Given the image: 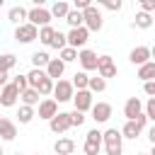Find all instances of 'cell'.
Here are the masks:
<instances>
[{"mask_svg":"<svg viewBox=\"0 0 155 155\" xmlns=\"http://www.w3.org/2000/svg\"><path fill=\"white\" fill-rule=\"evenodd\" d=\"M65 22L70 24V29L85 27V17H82V12H78V10H70V12H68V17H65Z\"/></svg>","mask_w":155,"mask_h":155,"instance_id":"cell-25","label":"cell"},{"mask_svg":"<svg viewBox=\"0 0 155 155\" xmlns=\"http://www.w3.org/2000/svg\"><path fill=\"white\" fill-rule=\"evenodd\" d=\"M12 82H15L17 87H19V92H24V90L29 87V80H27V75H17V78H15Z\"/></svg>","mask_w":155,"mask_h":155,"instance_id":"cell-40","label":"cell"},{"mask_svg":"<svg viewBox=\"0 0 155 155\" xmlns=\"http://www.w3.org/2000/svg\"><path fill=\"white\" fill-rule=\"evenodd\" d=\"M0 7H2V0H0Z\"/></svg>","mask_w":155,"mask_h":155,"instance_id":"cell-49","label":"cell"},{"mask_svg":"<svg viewBox=\"0 0 155 155\" xmlns=\"http://www.w3.org/2000/svg\"><path fill=\"white\" fill-rule=\"evenodd\" d=\"M104 143H92V140H85V155H99Z\"/></svg>","mask_w":155,"mask_h":155,"instance_id":"cell-35","label":"cell"},{"mask_svg":"<svg viewBox=\"0 0 155 155\" xmlns=\"http://www.w3.org/2000/svg\"><path fill=\"white\" fill-rule=\"evenodd\" d=\"M82 17H85V27H87L90 31H99V29L104 27L102 12H99V7H94V5H90V7L82 12Z\"/></svg>","mask_w":155,"mask_h":155,"instance_id":"cell-2","label":"cell"},{"mask_svg":"<svg viewBox=\"0 0 155 155\" xmlns=\"http://www.w3.org/2000/svg\"><path fill=\"white\" fill-rule=\"evenodd\" d=\"M27 19H29V24H34V27L41 29V27H48L53 17H51V10H46V7H31Z\"/></svg>","mask_w":155,"mask_h":155,"instance_id":"cell-5","label":"cell"},{"mask_svg":"<svg viewBox=\"0 0 155 155\" xmlns=\"http://www.w3.org/2000/svg\"><path fill=\"white\" fill-rule=\"evenodd\" d=\"M140 131H143V128L138 126V121H126V124H124V128H121V136H124V138H133V140H136V138L140 136Z\"/></svg>","mask_w":155,"mask_h":155,"instance_id":"cell-21","label":"cell"},{"mask_svg":"<svg viewBox=\"0 0 155 155\" xmlns=\"http://www.w3.org/2000/svg\"><path fill=\"white\" fill-rule=\"evenodd\" d=\"M148 155H155V145H153V148H150V153H148Z\"/></svg>","mask_w":155,"mask_h":155,"instance_id":"cell-46","label":"cell"},{"mask_svg":"<svg viewBox=\"0 0 155 155\" xmlns=\"http://www.w3.org/2000/svg\"><path fill=\"white\" fill-rule=\"evenodd\" d=\"M51 63V58H48V53L46 51H36V53H31V65L34 68H41V70H46V65Z\"/></svg>","mask_w":155,"mask_h":155,"instance_id":"cell-24","label":"cell"},{"mask_svg":"<svg viewBox=\"0 0 155 155\" xmlns=\"http://www.w3.org/2000/svg\"><path fill=\"white\" fill-rule=\"evenodd\" d=\"M75 97V87L70 80H58L56 87H53V99L56 102H70Z\"/></svg>","mask_w":155,"mask_h":155,"instance_id":"cell-6","label":"cell"},{"mask_svg":"<svg viewBox=\"0 0 155 155\" xmlns=\"http://www.w3.org/2000/svg\"><path fill=\"white\" fill-rule=\"evenodd\" d=\"M140 12L153 15V12H155V0H140Z\"/></svg>","mask_w":155,"mask_h":155,"instance_id":"cell-41","label":"cell"},{"mask_svg":"<svg viewBox=\"0 0 155 155\" xmlns=\"http://www.w3.org/2000/svg\"><path fill=\"white\" fill-rule=\"evenodd\" d=\"M17 116H19V124H29V121H31L36 114H34V107H24V104H22Z\"/></svg>","mask_w":155,"mask_h":155,"instance_id":"cell-32","label":"cell"},{"mask_svg":"<svg viewBox=\"0 0 155 155\" xmlns=\"http://www.w3.org/2000/svg\"><path fill=\"white\" fill-rule=\"evenodd\" d=\"M15 39H17V44H31L34 39H39V27L24 22L15 29Z\"/></svg>","mask_w":155,"mask_h":155,"instance_id":"cell-3","label":"cell"},{"mask_svg":"<svg viewBox=\"0 0 155 155\" xmlns=\"http://www.w3.org/2000/svg\"><path fill=\"white\" fill-rule=\"evenodd\" d=\"M70 82H73V87H75V90H87V85H90V75H87L85 70H80V73H75V75H73V80H70Z\"/></svg>","mask_w":155,"mask_h":155,"instance_id":"cell-26","label":"cell"},{"mask_svg":"<svg viewBox=\"0 0 155 155\" xmlns=\"http://www.w3.org/2000/svg\"><path fill=\"white\" fill-rule=\"evenodd\" d=\"M78 53H80V51H75V48H70V46H65V48L61 51V61H63V63H70V61H78Z\"/></svg>","mask_w":155,"mask_h":155,"instance_id":"cell-34","label":"cell"},{"mask_svg":"<svg viewBox=\"0 0 155 155\" xmlns=\"http://www.w3.org/2000/svg\"><path fill=\"white\" fill-rule=\"evenodd\" d=\"M7 78H10V75H7V70H0V87H5V85H7Z\"/></svg>","mask_w":155,"mask_h":155,"instance_id":"cell-43","label":"cell"},{"mask_svg":"<svg viewBox=\"0 0 155 155\" xmlns=\"http://www.w3.org/2000/svg\"><path fill=\"white\" fill-rule=\"evenodd\" d=\"M153 22H155V12H153Z\"/></svg>","mask_w":155,"mask_h":155,"instance_id":"cell-47","label":"cell"},{"mask_svg":"<svg viewBox=\"0 0 155 155\" xmlns=\"http://www.w3.org/2000/svg\"><path fill=\"white\" fill-rule=\"evenodd\" d=\"M15 155H22V153H15Z\"/></svg>","mask_w":155,"mask_h":155,"instance_id":"cell-51","label":"cell"},{"mask_svg":"<svg viewBox=\"0 0 155 155\" xmlns=\"http://www.w3.org/2000/svg\"><path fill=\"white\" fill-rule=\"evenodd\" d=\"M150 58H153V63H155V44L150 46Z\"/></svg>","mask_w":155,"mask_h":155,"instance_id":"cell-45","label":"cell"},{"mask_svg":"<svg viewBox=\"0 0 155 155\" xmlns=\"http://www.w3.org/2000/svg\"><path fill=\"white\" fill-rule=\"evenodd\" d=\"M0 155H2V145H0Z\"/></svg>","mask_w":155,"mask_h":155,"instance_id":"cell-48","label":"cell"},{"mask_svg":"<svg viewBox=\"0 0 155 155\" xmlns=\"http://www.w3.org/2000/svg\"><path fill=\"white\" fill-rule=\"evenodd\" d=\"M92 119H94L97 124H107V121L111 119V104H109V102H97V104L92 107Z\"/></svg>","mask_w":155,"mask_h":155,"instance_id":"cell-14","label":"cell"},{"mask_svg":"<svg viewBox=\"0 0 155 155\" xmlns=\"http://www.w3.org/2000/svg\"><path fill=\"white\" fill-rule=\"evenodd\" d=\"M138 78H140L143 82H153V80H155V63L150 61V63L140 65V68H138Z\"/></svg>","mask_w":155,"mask_h":155,"instance_id":"cell-23","label":"cell"},{"mask_svg":"<svg viewBox=\"0 0 155 155\" xmlns=\"http://www.w3.org/2000/svg\"><path fill=\"white\" fill-rule=\"evenodd\" d=\"M53 36H56V29L48 24V27H41L39 29V41L41 44H46V46H51L53 44Z\"/></svg>","mask_w":155,"mask_h":155,"instance_id":"cell-28","label":"cell"},{"mask_svg":"<svg viewBox=\"0 0 155 155\" xmlns=\"http://www.w3.org/2000/svg\"><path fill=\"white\" fill-rule=\"evenodd\" d=\"M48 128H51V133H65L68 128H73V121H70V111H58L51 121H48Z\"/></svg>","mask_w":155,"mask_h":155,"instance_id":"cell-4","label":"cell"},{"mask_svg":"<svg viewBox=\"0 0 155 155\" xmlns=\"http://www.w3.org/2000/svg\"><path fill=\"white\" fill-rule=\"evenodd\" d=\"M19 87L15 85V82H7L2 90H0V104L2 107H15L17 104V99H19Z\"/></svg>","mask_w":155,"mask_h":155,"instance_id":"cell-8","label":"cell"},{"mask_svg":"<svg viewBox=\"0 0 155 155\" xmlns=\"http://www.w3.org/2000/svg\"><path fill=\"white\" fill-rule=\"evenodd\" d=\"M65 36H68V46L78 51L80 46L87 44V39H90V29H87V27H78V29H70Z\"/></svg>","mask_w":155,"mask_h":155,"instance_id":"cell-7","label":"cell"},{"mask_svg":"<svg viewBox=\"0 0 155 155\" xmlns=\"http://www.w3.org/2000/svg\"><path fill=\"white\" fill-rule=\"evenodd\" d=\"M143 102L138 99V97H128L126 99V104H124V116H126V121H136L140 114H143Z\"/></svg>","mask_w":155,"mask_h":155,"instance_id":"cell-10","label":"cell"},{"mask_svg":"<svg viewBox=\"0 0 155 155\" xmlns=\"http://www.w3.org/2000/svg\"><path fill=\"white\" fill-rule=\"evenodd\" d=\"M39 97H41V94H39L34 87H27V90L19 94V99H22V104H24V107H34V104H41V102H39Z\"/></svg>","mask_w":155,"mask_h":155,"instance_id":"cell-20","label":"cell"},{"mask_svg":"<svg viewBox=\"0 0 155 155\" xmlns=\"http://www.w3.org/2000/svg\"><path fill=\"white\" fill-rule=\"evenodd\" d=\"M87 90H90L92 94H94V92H104V90H107V80H104V78H99V75H97V78H90Z\"/></svg>","mask_w":155,"mask_h":155,"instance_id":"cell-31","label":"cell"},{"mask_svg":"<svg viewBox=\"0 0 155 155\" xmlns=\"http://www.w3.org/2000/svg\"><path fill=\"white\" fill-rule=\"evenodd\" d=\"M138 155H145V153H138Z\"/></svg>","mask_w":155,"mask_h":155,"instance_id":"cell-50","label":"cell"},{"mask_svg":"<svg viewBox=\"0 0 155 155\" xmlns=\"http://www.w3.org/2000/svg\"><path fill=\"white\" fill-rule=\"evenodd\" d=\"M85 140H92V143H104V133L99 131V128H92V131H87V138Z\"/></svg>","mask_w":155,"mask_h":155,"instance_id":"cell-36","label":"cell"},{"mask_svg":"<svg viewBox=\"0 0 155 155\" xmlns=\"http://www.w3.org/2000/svg\"><path fill=\"white\" fill-rule=\"evenodd\" d=\"M68 12H70V5H68L65 0H58V2H53V7H51V17H58V19H65Z\"/></svg>","mask_w":155,"mask_h":155,"instance_id":"cell-22","label":"cell"},{"mask_svg":"<svg viewBox=\"0 0 155 155\" xmlns=\"http://www.w3.org/2000/svg\"><path fill=\"white\" fill-rule=\"evenodd\" d=\"M78 61H80V65H82L85 73H87V70H97V65H99V56H97L94 51H90V48H82V51L78 53Z\"/></svg>","mask_w":155,"mask_h":155,"instance_id":"cell-11","label":"cell"},{"mask_svg":"<svg viewBox=\"0 0 155 155\" xmlns=\"http://www.w3.org/2000/svg\"><path fill=\"white\" fill-rule=\"evenodd\" d=\"M143 111H145V116H148V119H153V121H155V97H150V99L145 102Z\"/></svg>","mask_w":155,"mask_h":155,"instance_id":"cell-37","label":"cell"},{"mask_svg":"<svg viewBox=\"0 0 155 155\" xmlns=\"http://www.w3.org/2000/svg\"><path fill=\"white\" fill-rule=\"evenodd\" d=\"M15 65H17V56L15 53H2L0 56V70H7L10 73Z\"/></svg>","mask_w":155,"mask_h":155,"instance_id":"cell-30","label":"cell"},{"mask_svg":"<svg viewBox=\"0 0 155 155\" xmlns=\"http://www.w3.org/2000/svg\"><path fill=\"white\" fill-rule=\"evenodd\" d=\"M138 29H150L153 27V15L148 12H136V22H133Z\"/></svg>","mask_w":155,"mask_h":155,"instance_id":"cell-27","label":"cell"},{"mask_svg":"<svg viewBox=\"0 0 155 155\" xmlns=\"http://www.w3.org/2000/svg\"><path fill=\"white\" fill-rule=\"evenodd\" d=\"M58 114V102L56 99H41V104H39V119H46V121H51L53 116Z\"/></svg>","mask_w":155,"mask_h":155,"instance_id":"cell-15","label":"cell"},{"mask_svg":"<svg viewBox=\"0 0 155 155\" xmlns=\"http://www.w3.org/2000/svg\"><path fill=\"white\" fill-rule=\"evenodd\" d=\"M70 121H73V126H82V124H85V114L78 111V109H73V111H70Z\"/></svg>","mask_w":155,"mask_h":155,"instance_id":"cell-39","label":"cell"},{"mask_svg":"<svg viewBox=\"0 0 155 155\" xmlns=\"http://www.w3.org/2000/svg\"><path fill=\"white\" fill-rule=\"evenodd\" d=\"M104 150L107 155H121L124 153V136L116 128H107L104 131Z\"/></svg>","mask_w":155,"mask_h":155,"instance_id":"cell-1","label":"cell"},{"mask_svg":"<svg viewBox=\"0 0 155 155\" xmlns=\"http://www.w3.org/2000/svg\"><path fill=\"white\" fill-rule=\"evenodd\" d=\"M73 150H75V140L73 138H58L53 143V153L56 155H70Z\"/></svg>","mask_w":155,"mask_h":155,"instance_id":"cell-18","label":"cell"},{"mask_svg":"<svg viewBox=\"0 0 155 155\" xmlns=\"http://www.w3.org/2000/svg\"><path fill=\"white\" fill-rule=\"evenodd\" d=\"M99 5L107 7V10H111V12H119V10H121V0H102Z\"/></svg>","mask_w":155,"mask_h":155,"instance_id":"cell-38","label":"cell"},{"mask_svg":"<svg viewBox=\"0 0 155 155\" xmlns=\"http://www.w3.org/2000/svg\"><path fill=\"white\" fill-rule=\"evenodd\" d=\"M148 138H150V143L155 145V126H150V128H148Z\"/></svg>","mask_w":155,"mask_h":155,"instance_id":"cell-44","label":"cell"},{"mask_svg":"<svg viewBox=\"0 0 155 155\" xmlns=\"http://www.w3.org/2000/svg\"><path fill=\"white\" fill-rule=\"evenodd\" d=\"M143 90H145L148 97H155V80L153 82H143Z\"/></svg>","mask_w":155,"mask_h":155,"instance_id":"cell-42","label":"cell"},{"mask_svg":"<svg viewBox=\"0 0 155 155\" xmlns=\"http://www.w3.org/2000/svg\"><path fill=\"white\" fill-rule=\"evenodd\" d=\"M53 48H58V51H63L65 46H68V36L63 34V31H56V36H53V44H51Z\"/></svg>","mask_w":155,"mask_h":155,"instance_id":"cell-33","label":"cell"},{"mask_svg":"<svg viewBox=\"0 0 155 155\" xmlns=\"http://www.w3.org/2000/svg\"><path fill=\"white\" fill-rule=\"evenodd\" d=\"M29 17V10H24L22 5H15V7H10V12H7V19L10 22H15L17 27L19 24H24V19Z\"/></svg>","mask_w":155,"mask_h":155,"instance_id":"cell-19","label":"cell"},{"mask_svg":"<svg viewBox=\"0 0 155 155\" xmlns=\"http://www.w3.org/2000/svg\"><path fill=\"white\" fill-rule=\"evenodd\" d=\"M128 61L133 63V65H145V63H150V46H136L131 53H128Z\"/></svg>","mask_w":155,"mask_h":155,"instance_id":"cell-13","label":"cell"},{"mask_svg":"<svg viewBox=\"0 0 155 155\" xmlns=\"http://www.w3.org/2000/svg\"><path fill=\"white\" fill-rule=\"evenodd\" d=\"M36 155H39V153H36Z\"/></svg>","mask_w":155,"mask_h":155,"instance_id":"cell-52","label":"cell"},{"mask_svg":"<svg viewBox=\"0 0 155 155\" xmlns=\"http://www.w3.org/2000/svg\"><path fill=\"white\" fill-rule=\"evenodd\" d=\"M63 73H65V63H63L61 58H51V63L46 65V75H48L51 80H61Z\"/></svg>","mask_w":155,"mask_h":155,"instance_id":"cell-17","label":"cell"},{"mask_svg":"<svg viewBox=\"0 0 155 155\" xmlns=\"http://www.w3.org/2000/svg\"><path fill=\"white\" fill-rule=\"evenodd\" d=\"M53 87H56V82H53L48 75H46L44 80H39V85H36V92H39L41 97H46V94H51V92H53Z\"/></svg>","mask_w":155,"mask_h":155,"instance_id":"cell-29","label":"cell"},{"mask_svg":"<svg viewBox=\"0 0 155 155\" xmlns=\"http://www.w3.org/2000/svg\"><path fill=\"white\" fill-rule=\"evenodd\" d=\"M0 138H2V140H15V138H17V126H15V121L0 116Z\"/></svg>","mask_w":155,"mask_h":155,"instance_id":"cell-16","label":"cell"},{"mask_svg":"<svg viewBox=\"0 0 155 155\" xmlns=\"http://www.w3.org/2000/svg\"><path fill=\"white\" fill-rule=\"evenodd\" d=\"M73 104H75V109L78 111H92V107H94V102H92V92L90 90H78L75 92V97H73Z\"/></svg>","mask_w":155,"mask_h":155,"instance_id":"cell-9","label":"cell"},{"mask_svg":"<svg viewBox=\"0 0 155 155\" xmlns=\"http://www.w3.org/2000/svg\"><path fill=\"white\" fill-rule=\"evenodd\" d=\"M97 73H99V78H116V73H119V68H116V63L111 61V56H99V65H97Z\"/></svg>","mask_w":155,"mask_h":155,"instance_id":"cell-12","label":"cell"}]
</instances>
